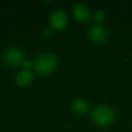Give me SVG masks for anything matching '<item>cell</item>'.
Wrapping results in <instances>:
<instances>
[{"mask_svg": "<svg viewBox=\"0 0 132 132\" xmlns=\"http://www.w3.org/2000/svg\"><path fill=\"white\" fill-rule=\"evenodd\" d=\"M4 61L8 64V65H11V66H15V65H19L23 59H24V54L23 52L19 48V47H9L5 51L4 53Z\"/></svg>", "mask_w": 132, "mask_h": 132, "instance_id": "cell-3", "label": "cell"}, {"mask_svg": "<svg viewBox=\"0 0 132 132\" xmlns=\"http://www.w3.org/2000/svg\"><path fill=\"white\" fill-rule=\"evenodd\" d=\"M103 19H104V12L102 10H97L95 12V21L100 23L101 21H103Z\"/></svg>", "mask_w": 132, "mask_h": 132, "instance_id": "cell-9", "label": "cell"}, {"mask_svg": "<svg viewBox=\"0 0 132 132\" xmlns=\"http://www.w3.org/2000/svg\"><path fill=\"white\" fill-rule=\"evenodd\" d=\"M56 64H57V58L55 55L51 53H43L37 56L34 66L39 73L46 74L55 68Z\"/></svg>", "mask_w": 132, "mask_h": 132, "instance_id": "cell-1", "label": "cell"}, {"mask_svg": "<svg viewBox=\"0 0 132 132\" xmlns=\"http://www.w3.org/2000/svg\"><path fill=\"white\" fill-rule=\"evenodd\" d=\"M73 14L78 21L85 22L88 21L90 18V10L87 5L82 3H78L73 6Z\"/></svg>", "mask_w": 132, "mask_h": 132, "instance_id": "cell-6", "label": "cell"}, {"mask_svg": "<svg viewBox=\"0 0 132 132\" xmlns=\"http://www.w3.org/2000/svg\"><path fill=\"white\" fill-rule=\"evenodd\" d=\"M33 78V74L29 70H23L19 72V74L15 77V81L20 86H27Z\"/></svg>", "mask_w": 132, "mask_h": 132, "instance_id": "cell-7", "label": "cell"}, {"mask_svg": "<svg viewBox=\"0 0 132 132\" xmlns=\"http://www.w3.org/2000/svg\"><path fill=\"white\" fill-rule=\"evenodd\" d=\"M50 22H51V25L56 28V29H62L65 27L66 23H67V16H66V13L61 10V9H57L55 10L51 16H50Z\"/></svg>", "mask_w": 132, "mask_h": 132, "instance_id": "cell-5", "label": "cell"}, {"mask_svg": "<svg viewBox=\"0 0 132 132\" xmlns=\"http://www.w3.org/2000/svg\"><path fill=\"white\" fill-rule=\"evenodd\" d=\"M72 108L77 113H85L88 111V104L82 99H75L72 102Z\"/></svg>", "mask_w": 132, "mask_h": 132, "instance_id": "cell-8", "label": "cell"}, {"mask_svg": "<svg viewBox=\"0 0 132 132\" xmlns=\"http://www.w3.org/2000/svg\"><path fill=\"white\" fill-rule=\"evenodd\" d=\"M92 117H93V120L98 125L107 126L112 122L114 114L110 107L101 105V106H97L96 108H94V110L92 111Z\"/></svg>", "mask_w": 132, "mask_h": 132, "instance_id": "cell-2", "label": "cell"}, {"mask_svg": "<svg viewBox=\"0 0 132 132\" xmlns=\"http://www.w3.org/2000/svg\"><path fill=\"white\" fill-rule=\"evenodd\" d=\"M89 37L94 42H104L107 38V32L102 26L94 25L89 29Z\"/></svg>", "mask_w": 132, "mask_h": 132, "instance_id": "cell-4", "label": "cell"}]
</instances>
